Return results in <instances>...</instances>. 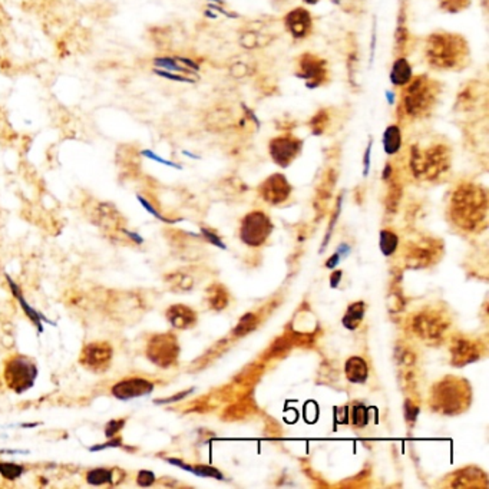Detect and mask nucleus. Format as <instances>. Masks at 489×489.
<instances>
[{"mask_svg": "<svg viewBox=\"0 0 489 489\" xmlns=\"http://www.w3.org/2000/svg\"><path fill=\"white\" fill-rule=\"evenodd\" d=\"M423 59L436 72H461L471 62L466 38L449 30H435L425 38Z\"/></svg>", "mask_w": 489, "mask_h": 489, "instance_id": "1", "label": "nucleus"}, {"mask_svg": "<svg viewBox=\"0 0 489 489\" xmlns=\"http://www.w3.org/2000/svg\"><path fill=\"white\" fill-rule=\"evenodd\" d=\"M443 86L427 73L414 75L403 88H401L397 114L401 121L416 122L429 118L438 108Z\"/></svg>", "mask_w": 489, "mask_h": 489, "instance_id": "2", "label": "nucleus"}, {"mask_svg": "<svg viewBox=\"0 0 489 489\" xmlns=\"http://www.w3.org/2000/svg\"><path fill=\"white\" fill-rule=\"evenodd\" d=\"M488 212L486 191L473 184V182H461L453 190L451 198V217L453 223L464 230H477Z\"/></svg>", "mask_w": 489, "mask_h": 489, "instance_id": "3", "label": "nucleus"}, {"mask_svg": "<svg viewBox=\"0 0 489 489\" xmlns=\"http://www.w3.org/2000/svg\"><path fill=\"white\" fill-rule=\"evenodd\" d=\"M452 165V148L447 141H434L422 148L414 144L409 148V166L418 179L438 181Z\"/></svg>", "mask_w": 489, "mask_h": 489, "instance_id": "4", "label": "nucleus"}, {"mask_svg": "<svg viewBox=\"0 0 489 489\" xmlns=\"http://www.w3.org/2000/svg\"><path fill=\"white\" fill-rule=\"evenodd\" d=\"M471 405V388L468 380L448 376L434 386L431 406L443 415H460Z\"/></svg>", "mask_w": 489, "mask_h": 489, "instance_id": "5", "label": "nucleus"}, {"mask_svg": "<svg viewBox=\"0 0 489 489\" xmlns=\"http://www.w3.org/2000/svg\"><path fill=\"white\" fill-rule=\"evenodd\" d=\"M36 360L25 355H12L3 363L2 379L5 386L14 393L22 394L32 389L38 379Z\"/></svg>", "mask_w": 489, "mask_h": 489, "instance_id": "6", "label": "nucleus"}, {"mask_svg": "<svg viewBox=\"0 0 489 489\" xmlns=\"http://www.w3.org/2000/svg\"><path fill=\"white\" fill-rule=\"evenodd\" d=\"M294 75L309 89H317L330 82V66L327 60L320 55L303 52L296 58Z\"/></svg>", "mask_w": 489, "mask_h": 489, "instance_id": "7", "label": "nucleus"}, {"mask_svg": "<svg viewBox=\"0 0 489 489\" xmlns=\"http://www.w3.org/2000/svg\"><path fill=\"white\" fill-rule=\"evenodd\" d=\"M179 351L181 347L177 336L171 331L152 334L145 347L147 359L162 369L173 368L177 364Z\"/></svg>", "mask_w": 489, "mask_h": 489, "instance_id": "8", "label": "nucleus"}, {"mask_svg": "<svg viewBox=\"0 0 489 489\" xmlns=\"http://www.w3.org/2000/svg\"><path fill=\"white\" fill-rule=\"evenodd\" d=\"M449 327V318L440 310L426 309L412 317V330L426 343H439Z\"/></svg>", "mask_w": 489, "mask_h": 489, "instance_id": "9", "label": "nucleus"}, {"mask_svg": "<svg viewBox=\"0 0 489 489\" xmlns=\"http://www.w3.org/2000/svg\"><path fill=\"white\" fill-rule=\"evenodd\" d=\"M303 147V140L290 131H286L268 141V154L274 164L281 168H287L299 158Z\"/></svg>", "mask_w": 489, "mask_h": 489, "instance_id": "10", "label": "nucleus"}, {"mask_svg": "<svg viewBox=\"0 0 489 489\" xmlns=\"http://www.w3.org/2000/svg\"><path fill=\"white\" fill-rule=\"evenodd\" d=\"M273 231V224L263 211H253L241 221L240 238L250 247H260Z\"/></svg>", "mask_w": 489, "mask_h": 489, "instance_id": "11", "label": "nucleus"}, {"mask_svg": "<svg viewBox=\"0 0 489 489\" xmlns=\"http://www.w3.org/2000/svg\"><path fill=\"white\" fill-rule=\"evenodd\" d=\"M114 347L105 340L85 344L79 355V364L95 375H102L111 368Z\"/></svg>", "mask_w": 489, "mask_h": 489, "instance_id": "12", "label": "nucleus"}, {"mask_svg": "<svg viewBox=\"0 0 489 489\" xmlns=\"http://www.w3.org/2000/svg\"><path fill=\"white\" fill-rule=\"evenodd\" d=\"M283 27L294 40L309 39L314 30L313 14L308 8L297 6L284 14Z\"/></svg>", "mask_w": 489, "mask_h": 489, "instance_id": "13", "label": "nucleus"}, {"mask_svg": "<svg viewBox=\"0 0 489 489\" xmlns=\"http://www.w3.org/2000/svg\"><path fill=\"white\" fill-rule=\"evenodd\" d=\"M258 191L266 203L271 205H279L288 200L293 188L283 174L276 173L267 177L262 184H260Z\"/></svg>", "mask_w": 489, "mask_h": 489, "instance_id": "14", "label": "nucleus"}, {"mask_svg": "<svg viewBox=\"0 0 489 489\" xmlns=\"http://www.w3.org/2000/svg\"><path fill=\"white\" fill-rule=\"evenodd\" d=\"M152 68L164 69L168 72H175L187 76H194V78H200L198 72H200V64L195 59L190 56L182 55H158L151 59Z\"/></svg>", "mask_w": 489, "mask_h": 489, "instance_id": "15", "label": "nucleus"}, {"mask_svg": "<svg viewBox=\"0 0 489 489\" xmlns=\"http://www.w3.org/2000/svg\"><path fill=\"white\" fill-rule=\"evenodd\" d=\"M155 385L144 377H127L119 380L111 389L112 396L118 401H132L151 394Z\"/></svg>", "mask_w": 489, "mask_h": 489, "instance_id": "16", "label": "nucleus"}, {"mask_svg": "<svg viewBox=\"0 0 489 489\" xmlns=\"http://www.w3.org/2000/svg\"><path fill=\"white\" fill-rule=\"evenodd\" d=\"M484 350V346L478 340L468 338H456L451 343L452 364L461 368V366L477 362L485 353Z\"/></svg>", "mask_w": 489, "mask_h": 489, "instance_id": "17", "label": "nucleus"}, {"mask_svg": "<svg viewBox=\"0 0 489 489\" xmlns=\"http://www.w3.org/2000/svg\"><path fill=\"white\" fill-rule=\"evenodd\" d=\"M414 45V35L410 34L408 25V13L406 3L402 2L399 6V13H397L396 30H394V43H393V53L394 56H406L409 49Z\"/></svg>", "mask_w": 489, "mask_h": 489, "instance_id": "18", "label": "nucleus"}, {"mask_svg": "<svg viewBox=\"0 0 489 489\" xmlns=\"http://www.w3.org/2000/svg\"><path fill=\"white\" fill-rule=\"evenodd\" d=\"M440 247H435L432 241L412 244L406 250V264L410 268H423L432 263Z\"/></svg>", "mask_w": 489, "mask_h": 489, "instance_id": "19", "label": "nucleus"}, {"mask_svg": "<svg viewBox=\"0 0 489 489\" xmlns=\"http://www.w3.org/2000/svg\"><path fill=\"white\" fill-rule=\"evenodd\" d=\"M124 221L125 220L121 216V212L110 203H98L92 208V223L105 228V230L119 231Z\"/></svg>", "mask_w": 489, "mask_h": 489, "instance_id": "20", "label": "nucleus"}, {"mask_svg": "<svg viewBox=\"0 0 489 489\" xmlns=\"http://www.w3.org/2000/svg\"><path fill=\"white\" fill-rule=\"evenodd\" d=\"M339 116V110L334 106H323L316 111L308 122V127L314 136L330 134L336 125V119Z\"/></svg>", "mask_w": 489, "mask_h": 489, "instance_id": "21", "label": "nucleus"}, {"mask_svg": "<svg viewBox=\"0 0 489 489\" xmlns=\"http://www.w3.org/2000/svg\"><path fill=\"white\" fill-rule=\"evenodd\" d=\"M165 317L174 329L188 330L197 323V313L186 304H173L165 312Z\"/></svg>", "mask_w": 489, "mask_h": 489, "instance_id": "22", "label": "nucleus"}, {"mask_svg": "<svg viewBox=\"0 0 489 489\" xmlns=\"http://www.w3.org/2000/svg\"><path fill=\"white\" fill-rule=\"evenodd\" d=\"M484 95L485 92H481L479 90V84H477V81H469V84H465V86L457 92L455 106L456 111L471 112L472 110H475L481 97Z\"/></svg>", "mask_w": 489, "mask_h": 489, "instance_id": "23", "label": "nucleus"}, {"mask_svg": "<svg viewBox=\"0 0 489 489\" xmlns=\"http://www.w3.org/2000/svg\"><path fill=\"white\" fill-rule=\"evenodd\" d=\"M389 78H390V84L397 89L403 88L412 78H414V69H412L408 56H394Z\"/></svg>", "mask_w": 489, "mask_h": 489, "instance_id": "24", "label": "nucleus"}, {"mask_svg": "<svg viewBox=\"0 0 489 489\" xmlns=\"http://www.w3.org/2000/svg\"><path fill=\"white\" fill-rule=\"evenodd\" d=\"M238 42L244 49H260L268 47L273 42V36L266 34L263 27L250 26L246 30H242Z\"/></svg>", "mask_w": 489, "mask_h": 489, "instance_id": "25", "label": "nucleus"}, {"mask_svg": "<svg viewBox=\"0 0 489 489\" xmlns=\"http://www.w3.org/2000/svg\"><path fill=\"white\" fill-rule=\"evenodd\" d=\"M86 482L89 485L94 486H102V485H118L124 478V472H122L119 468H95L90 469L86 473Z\"/></svg>", "mask_w": 489, "mask_h": 489, "instance_id": "26", "label": "nucleus"}, {"mask_svg": "<svg viewBox=\"0 0 489 489\" xmlns=\"http://www.w3.org/2000/svg\"><path fill=\"white\" fill-rule=\"evenodd\" d=\"M344 373H346L347 380L351 381V384L362 385L366 380H368V376H369L368 363H366V360L359 356L350 358L346 362Z\"/></svg>", "mask_w": 489, "mask_h": 489, "instance_id": "27", "label": "nucleus"}, {"mask_svg": "<svg viewBox=\"0 0 489 489\" xmlns=\"http://www.w3.org/2000/svg\"><path fill=\"white\" fill-rule=\"evenodd\" d=\"M381 142H384V149L386 152V155L393 157L396 154H399L402 149V145H403L401 124L389 125L384 132V138H381Z\"/></svg>", "mask_w": 489, "mask_h": 489, "instance_id": "28", "label": "nucleus"}, {"mask_svg": "<svg viewBox=\"0 0 489 489\" xmlns=\"http://www.w3.org/2000/svg\"><path fill=\"white\" fill-rule=\"evenodd\" d=\"M228 301H230V296H228L224 286L212 284L207 288V303L212 310H224L228 305Z\"/></svg>", "mask_w": 489, "mask_h": 489, "instance_id": "29", "label": "nucleus"}, {"mask_svg": "<svg viewBox=\"0 0 489 489\" xmlns=\"http://www.w3.org/2000/svg\"><path fill=\"white\" fill-rule=\"evenodd\" d=\"M165 284L174 293H187L194 287V279L186 273H173L165 276Z\"/></svg>", "mask_w": 489, "mask_h": 489, "instance_id": "30", "label": "nucleus"}, {"mask_svg": "<svg viewBox=\"0 0 489 489\" xmlns=\"http://www.w3.org/2000/svg\"><path fill=\"white\" fill-rule=\"evenodd\" d=\"M364 312H366V304L363 301H356L353 304H350L342 320L343 326L347 330H356L359 325L363 322Z\"/></svg>", "mask_w": 489, "mask_h": 489, "instance_id": "31", "label": "nucleus"}, {"mask_svg": "<svg viewBox=\"0 0 489 489\" xmlns=\"http://www.w3.org/2000/svg\"><path fill=\"white\" fill-rule=\"evenodd\" d=\"M397 244H399V237H397L392 230H381L380 231V251L384 253L386 257L394 254L397 250Z\"/></svg>", "mask_w": 489, "mask_h": 489, "instance_id": "32", "label": "nucleus"}, {"mask_svg": "<svg viewBox=\"0 0 489 489\" xmlns=\"http://www.w3.org/2000/svg\"><path fill=\"white\" fill-rule=\"evenodd\" d=\"M151 72L154 73L155 76L161 79H166L171 82H178V84H197L200 81V78H194V76H187V75H181V73H175V72H168L164 69H158V68H152Z\"/></svg>", "mask_w": 489, "mask_h": 489, "instance_id": "33", "label": "nucleus"}, {"mask_svg": "<svg viewBox=\"0 0 489 489\" xmlns=\"http://www.w3.org/2000/svg\"><path fill=\"white\" fill-rule=\"evenodd\" d=\"M472 0H436L440 10L449 14H457L465 12L471 6Z\"/></svg>", "mask_w": 489, "mask_h": 489, "instance_id": "34", "label": "nucleus"}, {"mask_svg": "<svg viewBox=\"0 0 489 489\" xmlns=\"http://www.w3.org/2000/svg\"><path fill=\"white\" fill-rule=\"evenodd\" d=\"M257 323H258V318L255 314L253 313H249V314H244L241 318H240V322L238 325L234 327V334L238 336V338H241V336H246L247 333L253 331L255 327H257Z\"/></svg>", "mask_w": 489, "mask_h": 489, "instance_id": "35", "label": "nucleus"}, {"mask_svg": "<svg viewBox=\"0 0 489 489\" xmlns=\"http://www.w3.org/2000/svg\"><path fill=\"white\" fill-rule=\"evenodd\" d=\"M25 473V468L22 465L13 462H0V475L6 481H16Z\"/></svg>", "mask_w": 489, "mask_h": 489, "instance_id": "36", "label": "nucleus"}, {"mask_svg": "<svg viewBox=\"0 0 489 489\" xmlns=\"http://www.w3.org/2000/svg\"><path fill=\"white\" fill-rule=\"evenodd\" d=\"M389 192H388V201H386V205L390 211H394L397 208V205H399V201H401V195H402V187L399 182H397L396 179H393V177H390L389 179Z\"/></svg>", "mask_w": 489, "mask_h": 489, "instance_id": "37", "label": "nucleus"}, {"mask_svg": "<svg viewBox=\"0 0 489 489\" xmlns=\"http://www.w3.org/2000/svg\"><path fill=\"white\" fill-rule=\"evenodd\" d=\"M350 421L356 427H364L369 422V409L364 405H355L350 410Z\"/></svg>", "mask_w": 489, "mask_h": 489, "instance_id": "38", "label": "nucleus"}, {"mask_svg": "<svg viewBox=\"0 0 489 489\" xmlns=\"http://www.w3.org/2000/svg\"><path fill=\"white\" fill-rule=\"evenodd\" d=\"M359 53H358V49H350L349 55H347V72H349V81H350V85H358V81H356V75L359 73L358 71V66H359Z\"/></svg>", "mask_w": 489, "mask_h": 489, "instance_id": "39", "label": "nucleus"}, {"mask_svg": "<svg viewBox=\"0 0 489 489\" xmlns=\"http://www.w3.org/2000/svg\"><path fill=\"white\" fill-rule=\"evenodd\" d=\"M333 3L349 14H358L364 9L366 0H333Z\"/></svg>", "mask_w": 489, "mask_h": 489, "instance_id": "40", "label": "nucleus"}, {"mask_svg": "<svg viewBox=\"0 0 489 489\" xmlns=\"http://www.w3.org/2000/svg\"><path fill=\"white\" fill-rule=\"evenodd\" d=\"M8 280H9V284H10V287H12V292L14 293V296H16L18 299H19V301H21V304H22V308H23V310H26V313H27V316L30 317V318H32L34 320V322L38 325V327H39V330H42V326H40V323H39V318H42V316L40 314H38L35 310H32V309H30L29 308V305H27V303L23 300V297L21 296V290H19V287L16 286V284H14V281H12L9 277H8Z\"/></svg>", "mask_w": 489, "mask_h": 489, "instance_id": "41", "label": "nucleus"}, {"mask_svg": "<svg viewBox=\"0 0 489 489\" xmlns=\"http://www.w3.org/2000/svg\"><path fill=\"white\" fill-rule=\"evenodd\" d=\"M190 472L195 473V475L198 477H203V478H216V479H224L223 477V473L220 471H217L216 468H212V466H207V465H197V466H191Z\"/></svg>", "mask_w": 489, "mask_h": 489, "instance_id": "42", "label": "nucleus"}, {"mask_svg": "<svg viewBox=\"0 0 489 489\" xmlns=\"http://www.w3.org/2000/svg\"><path fill=\"white\" fill-rule=\"evenodd\" d=\"M127 423L125 418H119V419H112L108 423L105 425V436L111 439L115 438L122 429H124V426Z\"/></svg>", "mask_w": 489, "mask_h": 489, "instance_id": "43", "label": "nucleus"}, {"mask_svg": "<svg viewBox=\"0 0 489 489\" xmlns=\"http://www.w3.org/2000/svg\"><path fill=\"white\" fill-rule=\"evenodd\" d=\"M140 154H141V157L148 158V160H151V161H157V162L164 164V165H168V166H175V168H179L177 164L170 162V161H166V160H164V158L158 157V155L155 154V152H154V151H151V149H141V151H140Z\"/></svg>", "mask_w": 489, "mask_h": 489, "instance_id": "44", "label": "nucleus"}, {"mask_svg": "<svg viewBox=\"0 0 489 489\" xmlns=\"http://www.w3.org/2000/svg\"><path fill=\"white\" fill-rule=\"evenodd\" d=\"M136 482H138L140 486H151L155 484V475L154 472L151 471H141L138 473V478H136Z\"/></svg>", "mask_w": 489, "mask_h": 489, "instance_id": "45", "label": "nucleus"}, {"mask_svg": "<svg viewBox=\"0 0 489 489\" xmlns=\"http://www.w3.org/2000/svg\"><path fill=\"white\" fill-rule=\"evenodd\" d=\"M201 233H203L204 238H205L207 241H210L211 244H214V246H217V247H220V249H223V250L227 249L225 244L221 241V238H220L216 233H212V231L207 230V228H201Z\"/></svg>", "mask_w": 489, "mask_h": 489, "instance_id": "46", "label": "nucleus"}, {"mask_svg": "<svg viewBox=\"0 0 489 489\" xmlns=\"http://www.w3.org/2000/svg\"><path fill=\"white\" fill-rule=\"evenodd\" d=\"M405 410H406V419H408V422H409V421H410V422H415L416 418H418V415H419V412H421V409H419L418 406H415L410 401L406 402Z\"/></svg>", "mask_w": 489, "mask_h": 489, "instance_id": "47", "label": "nucleus"}, {"mask_svg": "<svg viewBox=\"0 0 489 489\" xmlns=\"http://www.w3.org/2000/svg\"><path fill=\"white\" fill-rule=\"evenodd\" d=\"M191 392H192V389H191V390H186V392H181V393H178V394H174V396H171V397H168V399L155 401V403H158V405H162V403H173V402H177V401H181L182 397L188 396Z\"/></svg>", "mask_w": 489, "mask_h": 489, "instance_id": "48", "label": "nucleus"}, {"mask_svg": "<svg viewBox=\"0 0 489 489\" xmlns=\"http://www.w3.org/2000/svg\"><path fill=\"white\" fill-rule=\"evenodd\" d=\"M372 140L369 141L368 147H366L364 151V157H363V164H364V175H368L369 173V166H371V152H372Z\"/></svg>", "mask_w": 489, "mask_h": 489, "instance_id": "49", "label": "nucleus"}, {"mask_svg": "<svg viewBox=\"0 0 489 489\" xmlns=\"http://www.w3.org/2000/svg\"><path fill=\"white\" fill-rule=\"evenodd\" d=\"M342 258H343L342 254H340L339 251H336V253L329 258V262L326 263V267H327V268H334L336 266H338V263L340 262Z\"/></svg>", "mask_w": 489, "mask_h": 489, "instance_id": "50", "label": "nucleus"}, {"mask_svg": "<svg viewBox=\"0 0 489 489\" xmlns=\"http://www.w3.org/2000/svg\"><path fill=\"white\" fill-rule=\"evenodd\" d=\"M340 280H342V271H339V270L334 271V273L331 274V276H330V286H331L333 288H336V287L339 286Z\"/></svg>", "mask_w": 489, "mask_h": 489, "instance_id": "51", "label": "nucleus"}, {"mask_svg": "<svg viewBox=\"0 0 489 489\" xmlns=\"http://www.w3.org/2000/svg\"><path fill=\"white\" fill-rule=\"evenodd\" d=\"M301 2H303V3H305V5H310V6H313V5H317V3L322 2V0H301Z\"/></svg>", "mask_w": 489, "mask_h": 489, "instance_id": "52", "label": "nucleus"}, {"mask_svg": "<svg viewBox=\"0 0 489 489\" xmlns=\"http://www.w3.org/2000/svg\"><path fill=\"white\" fill-rule=\"evenodd\" d=\"M3 390H5V381L2 380V377H0V394L3 393Z\"/></svg>", "mask_w": 489, "mask_h": 489, "instance_id": "53", "label": "nucleus"}]
</instances>
